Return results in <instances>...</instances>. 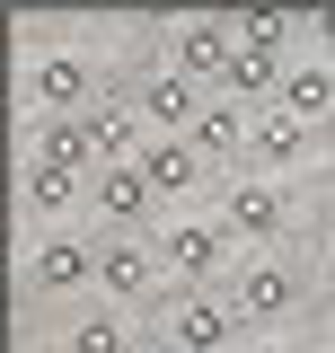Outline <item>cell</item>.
I'll return each mask as SVG.
<instances>
[{
  "label": "cell",
  "instance_id": "9a60e30c",
  "mask_svg": "<svg viewBox=\"0 0 335 353\" xmlns=\"http://www.w3.org/2000/svg\"><path fill=\"white\" fill-rule=\"evenodd\" d=\"M256 168H300V159H309V124H300V115H283V106H265V115H256V150H247Z\"/></svg>",
  "mask_w": 335,
  "mask_h": 353
},
{
  "label": "cell",
  "instance_id": "3957f363",
  "mask_svg": "<svg viewBox=\"0 0 335 353\" xmlns=\"http://www.w3.org/2000/svg\"><path fill=\"white\" fill-rule=\"evenodd\" d=\"M230 301H238V318H247V327H283V318L309 301V283H300V265L256 256V265H238V274H230Z\"/></svg>",
  "mask_w": 335,
  "mask_h": 353
},
{
  "label": "cell",
  "instance_id": "4fadbf2b",
  "mask_svg": "<svg viewBox=\"0 0 335 353\" xmlns=\"http://www.w3.org/2000/svg\"><path fill=\"white\" fill-rule=\"evenodd\" d=\"M194 150H203L212 168H221V159H247V150H256V115L238 106V97H212L203 124H194Z\"/></svg>",
  "mask_w": 335,
  "mask_h": 353
},
{
  "label": "cell",
  "instance_id": "52a82bcc",
  "mask_svg": "<svg viewBox=\"0 0 335 353\" xmlns=\"http://www.w3.org/2000/svg\"><path fill=\"white\" fill-rule=\"evenodd\" d=\"M150 283H159V248H141V239H97V292H106V309H132L150 301Z\"/></svg>",
  "mask_w": 335,
  "mask_h": 353
},
{
  "label": "cell",
  "instance_id": "ba28073f",
  "mask_svg": "<svg viewBox=\"0 0 335 353\" xmlns=\"http://www.w3.org/2000/svg\"><path fill=\"white\" fill-rule=\"evenodd\" d=\"M27 283H36V292H53V301L88 292V283H97V239H71V230H53L36 256H27Z\"/></svg>",
  "mask_w": 335,
  "mask_h": 353
},
{
  "label": "cell",
  "instance_id": "d4e9b609",
  "mask_svg": "<svg viewBox=\"0 0 335 353\" xmlns=\"http://www.w3.org/2000/svg\"><path fill=\"white\" fill-rule=\"evenodd\" d=\"M327 309H335V292H327Z\"/></svg>",
  "mask_w": 335,
  "mask_h": 353
},
{
  "label": "cell",
  "instance_id": "cb8c5ba5",
  "mask_svg": "<svg viewBox=\"0 0 335 353\" xmlns=\"http://www.w3.org/2000/svg\"><path fill=\"white\" fill-rule=\"evenodd\" d=\"M27 353H44V345H27Z\"/></svg>",
  "mask_w": 335,
  "mask_h": 353
},
{
  "label": "cell",
  "instance_id": "2e32d148",
  "mask_svg": "<svg viewBox=\"0 0 335 353\" xmlns=\"http://www.w3.org/2000/svg\"><path fill=\"white\" fill-rule=\"evenodd\" d=\"M274 106L300 115V124H327V115H335V71H327V62H292V80H283Z\"/></svg>",
  "mask_w": 335,
  "mask_h": 353
},
{
  "label": "cell",
  "instance_id": "6da1fadb",
  "mask_svg": "<svg viewBox=\"0 0 335 353\" xmlns=\"http://www.w3.org/2000/svg\"><path fill=\"white\" fill-rule=\"evenodd\" d=\"M238 336H247V318H238V301H230V292H212V283H194V292H168V301H159V345L230 353Z\"/></svg>",
  "mask_w": 335,
  "mask_h": 353
},
{
  "label": "cell",
  "instance_id": "7c38bea8",
  "mask_svg": "<svg viewBox=\"0 0 335 353\" xmlns=\"http://www.w3.org/2000/svg\"><path fill=\"white\" fill-rule=\"evenodd\" d=\"M141 176H150L159 203H176V194H203L212 185V159L194 150V141H150V150H141Z\"/></svg>",
  "mask_w": 335,
  "mask_h": 353
},
{
  "label": "cell",
  "instance_id": "ac0fdd59",
  "mask_svg": "<svg viewBox=\"0 0 335 353\" xmlns=\"http://www.w3.org/2000/svg\"><path fill=\"white\" fill-rule=\"evenodd\" d=\"M80 194V176H62V168H44V159H27V212H62Z\"/></svg>",
  "mask_w": 335,
  "mask_h": 353
},
{
  "label": "cell",
  "instance_id": "44dd1931",
  "mask_svg": "<svg viewBox=\"0 0 335 353\" xmlns=\"http://www.w3.org/2000/svg\"><path fill=\"white\" fill-rule=\"evenodd\" d=\"M274 353H327V345H300V336H292V345H274Z\"/></svg>",
  "mask_w": 335,
  "mask_h": 353
},
{
  "label": "cell",
  "instance_id": "7402d4cb",
  "mask_svg": "<svg viewBox=\"0 0 335 353\" xmlns=\"http://www.w3.org/2000/svg\"><path fill=\"white\" fill-rule=\"evenodd\" d=\"M159 353H203V345H159Z\"/></svg>",
  "mask_w": 335,
  "mask_h": 353
},
{
  "label": "cell",
  "instance_id": "8fae6325",
  "mask_svg": "<svg viewBox=\"0 0 335 353\" xmlns=\"http://www.w3.org/2000/svg\"><path fill=\"white\" fill-rule=\"evenodd\" d=\"M27 97H36L44 115H88V106H97V80H88L80 53H53V62L27 71Z\"/></svg>",
  "mask_w": 335,
  "mask_h": 353
},
{
  "label": "cell",
  "instance_id": "ffe728a7",
  "mask_svg": "<svg viewBox=\"0 0 335 353\" xmlns=\"http://www.w3.org/2000/svg\"><path fill=\"white\" fill-rule=\"evenodd\" d=\"M318 36H327V53H335V9H327V18H318Z\"/></svg>",
  "mask_w": 335,
  "mask_h": 353
},
{
  "label": "cell",
  "instance_id": "9c48e42d",
  "mask_svg": "<svg viewBox=\"0 0 335 353\" xmlns=\"http://www.w3.org/2000/svg\"><path fill=\"white\" fill-rule=\"evenodd\" d=\"M88 141H97V168H141L150 124H141L132 97H97V106H88Z\"/></svg>",
  "mask_w": 335,
  "mask_h": 353
},
{
  "label": "cell",
  "instance_id": "7a4b0ae2",
  "mask_svg": "<svg viewBox=\"0 0 335 353\" xmlns=\"http://www.w3.org/2000/svg\"><path fill=\"white\" fill-rule=\"evenodd\" d=\"M150 248H159V265L194 292V283H212V274L230 265V248H238V239H230V221H203V212H194V221H168Z\"/></svg>",
  "mask_w": 335,
  "mask_h": 353
},
{
  "label": "cell",
  "instance_id": "603a6c76",
  "mask_svg": "<svg viewBox=\"0 0 335 353\" xmlns=\"http://www.w3.org/2000/svg\"><path fill=\"white\" fill-rule=\"evenodd\" d=\"M327 248H335V212H327Z\"/></svg>",
  "mask_w": 335,
  "mask_h": 353
},
{
  "label": "cell",
  "instance_id": "30bf717a",
  "mask_svg": "<svg viewBox=\"0 0 335 353\" xmlns=\"http://www.w3.org/2000/svg\"><path fill=\"white\" fill-rule=\"evenodd\" d=\"M88 203H97V221H106L115 239H141V221H150L159 194H150L141 168H97V176H88Z\"/></svg>",
  "mask_w": 335,
  "mask_h": 353
},
{
  "label": "cell",
  "instance_id": "8992f818",
  "mask_svg": "<svg viewBox=\"0 0 335 353\" xmlns=\"http://www.w3.org/2000/svg\"><path fill=\"white\" fill-rule=\"evenodd\" d=\"M221 221H230L238 248H274V239H283V194H274V176H221Z\"/></svg>",
  "mask_w": 335,
  "mask_h": 353
},
{
  "label": "cell",
  "instance_id": "5b68a950",
  "mask_svg": "<svg viewBox=\"0 0 335 353\" xmlns=\"http://www.w3.org/2000/svg\"><path fill=\"white\" fill-rule=\"evenodd\" d=\"M230 62H238V18H185L176 36H168V71L176 80H194V88H221L230 80Z\"/></svg>",
  "mask_w": 335,
  "mask_h": 353
},
{
  "label": "cell",
  "instance_id": "e0dca14e",
  "mask_svg": "<svg viewBox=\"0 0 335 353\" xmlns=\"http://www.w3.org/2000/svg\"><path fill=\"white\" fill-rule=\"evenodd\" d=\"M62 353H132V318L124 309H88V318H71Z\"/></svg>",
  "mask_w": 335,
  "mask_h": 353
},
{
  "label": "cell",
  "instance_id": "d6986e66",
  "mask_svg": "<svg viewBox=\"0 0 335 353\" xmlns=\"http://www.w3.org/2000/svg\"><path fill=\"white\" fill-rule=\"evenodd\" d=\"M283 36H292L283 9H238V44H283Z\"/></svg>",
  "mask_w": 335,
  "mask_h": 353
},
{
  "label": "cell",
  "instance_id": "5bb4252c",
  "mask_svg": "<svg viewBox=\"0 0 335 353\" xmlns=\"http://www.w3.org/2000/svg\"><path fill=\"white\" fill-rule=\"evenodd\" d=\"M36 159H44V168H62V176H97V141H88V115H44Z\"/></svg>",
  "mask_w": 335,
  "mask_h": 353
},
{
  "label": "cell",
  "instance_id": "277c9868",
  "mask_svg": "<svg viewBox=\"0 0 335 353\" xmlns=\"http://www.w3.org/2000/svg\"><path fill=\"white\" fill-rule=\"evenodd\" d=\"M124 97L141 106V124L159 132V141H194V124H203V106H212L203 88H194V80H176L168 62H159V71H141V80H132Z\"/></svg>",
  "mask_w": 335,
  "mask_h": 353
}]
</instances>
